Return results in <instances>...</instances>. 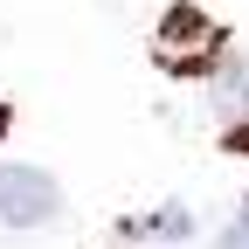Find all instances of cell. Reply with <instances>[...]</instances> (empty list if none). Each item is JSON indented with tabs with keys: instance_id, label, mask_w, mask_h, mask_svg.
I'll return each mask as SVG.
<instances>
[{
	"instance_id": "6da1fadb",
	"label": "cell",
	"mask_w": 249,
	"mask_h": 249,
	"mask_svg": "<svg viewBox=\"0 0 249 249\" xmlns=\"http://www.w3.org/2000/svg\"><path fill=\"white\" fill-rule=\"evenodd\" d=\"M152 49H160V62H166L173 76H208L214 62H222V28H214L201 7H187V0H180V7H166L160 42H152Z\"/></svg>"
},
{
	"instance_id": "7a4b0ae2",
	"label": "cell",
	"mask_w": 249,
	"mask_h": 249,
	"mask_svg": "<svg viewBox=\"0 0 249 249\" xmlns=\"http://www.w3.org/2000/svg\"><path fill=\"white\" fill-rule=\"evenodd\" d=\"M62 214V187H55V173H42V166H0V222L7 229H42V222H55Z\"/></svg>"
},
{
	"instance_id": "3957f363",
	"label": "cell",
	"mask_w": 249,
	"mask_h": 249,
	"mask_svg": "<svg viewBox=\"0 0 249 249\" xmlns=\"http://www.w3.org/2000/svg\"><path fill=\"white\" fill-rule=\"evenodd\" d=\"M222 111L229 118H249V55H235L222 70Z\"/></svg>"
},
{
	"instance_id": "277c9868",
	"label": "cell",
	"mask_w": 249,
	"mask_h": 249,
	"mask_svg": "<svg viewBox=\"0 0 249 249\" xmlns=\"http://www.w3.org/2000/svg\"><path fill=\"white\" fill-rule=\"evenodd\" d=\"M145 229L160 235V242H187V235H194V214H187V208H160Z\"/></svg>"
},
{
	"instance_id": "5b68a950",
	"label": "cell",
	"mask_w": 249,
	"mask_h": 249,
	"mask_svg": "<svg viewBox=\"0 0 249 249\" xmlns=\"http://www.w3.org/2000/svg\"><path fill=\"white\" fill-rule=\"evenodd\" d=\"M214 249H249V201L229 214V229H222V242H214Z\"/></svg>"
},
{
	"instance_id": "8992f818",
	"label": "cell",
	"mask_w": 249,
	"mask_h": 249,
	"mask_svg": "<svg viewBox=\"0 0 249 249\" xmlns=\"http://www.w3.org/2000/svg\"><path fill=\"white\" fill-rule=\"evenodd\" d=\"M0 124H7V111H0Z\"/></svg>"
}]
</instances>
